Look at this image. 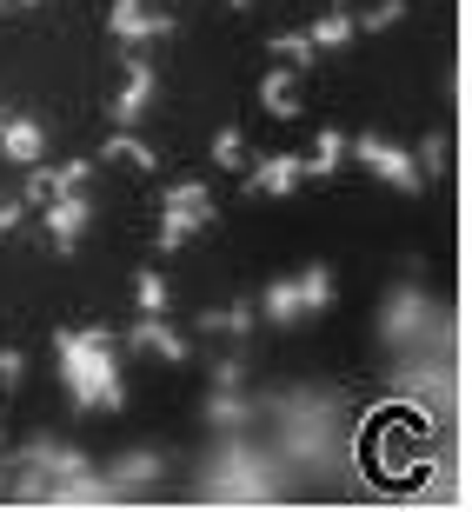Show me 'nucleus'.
Returning a JSON list of instances; mask_svg holds the SVG:
<instances>
[{"mask_svg": "<svg viewBox=\"0 0 472 512\" xmlns=\"http://www.w3.org/2000/svg\"><path fill=\"white\" fill-rule=\"evenodd\" d=\"M167 207L193 213L200 227H207V220H213V200H207V187H200V180H180V187H167Z\"/></svg>", "mask_w": 472, "mask_h": 512, "instance_id": "a211bd4d", "label": "nucleus"}, {"mask_svg": "<svg viewBox=\"0 0 472 512\" xmlns=\"http://www.w3.org/2000/svg\"><path fill=\"white\" fill-rule=\"evenodd\" d=\"M419 320H426V300L419 293H393L386 300V340H413Z\"/></svg>", "mask_w": 472, "mask_h": 512, "instance_id": "4468645a", "label": "nucleus"}, {"mask_svg": "<svg viewBox=\"0 0 472 512\" xmlns=\"http://www.w3.org/2000/svg\"><path fill=\"white\" fill-rule=\"evenodd\" d=\"M0 493H7V473H0Z\"/></svg>", "mask_w": 472, "mask_h": 512, "instance_id": "c85d7f7f", "label": "nucleus"}, {"mask_svg": "<svg viewBox=\"0 0 472 512\" xmlns=\"http://www.w3.org/2000/svg\"><path fill=\"white\" fill-rule=\"evenodd\" d=\"M193 233H200V220H193V213H180V207L160 213V253H180Z\"/></svg>", "mask_w": 472, "mask_h": 512, "instance_id": "6ab92c4d", "label": "nucleus"}, {"mask_svg": "<svg viewBox=\"0 0 472 512\" xmlns=\"http://www.w3.org/2000/svg\"><path fill=\"white\" fill-rule=\"evenodd\" d=\"M94 227V207H87V193H54L47 200V240H54L60 253L80 247V233Z\"/></svg>", "mask_w": 472, "mask_h": 512, "instance_id": "39448f33", "label": "nucleus"}, {"mask_svg": "<svg viewBox=\"0 0 472 512\" xmlns=\"http://www.w3.org/2000/svg\"><path fill=\"white\" fill-rule=\"evenodd\" d=\"M306 40H313V47H346V40H353V14H320Z\"/></svg>", "mask_w": 472, "mask_h": 512, "instance_id": "aec40b11", "label": "nucleus"}, {"mask_svg": "<svg viewBox=\"0 0 472 512\" xmlns=\"http://www.w3.org/2000/svg\"><path fill=\"white\" fill-rule=\"evenodd\" d=\"M160 473H167V459H160V453H120L107 479H114L120 493H133V486H160Z\"/></svg>", "mask_w": 472, "mask_h": 512, "instance_id": "f8f14e48", "label": "nucleus"}, {"mask_svg": "<svg viewBox=\"0 0 472 512\" xmlns=\"http://www.w3.org/2000/svg\"><path fill=\"white\" fill-rule=\"evenodd\" d=\"M246 187L253 193H293L300 187V160L293 153H273V160H260V167L246 173Z\"/></svg>", "mask_w": 472, "mask_h": 512, "instance_id": "ddd939ff", "label": "nucleus"}, {"mask_svg": "<svg viewBox=\"0 0 472 512\" xmlns=\"http://www.w3.org/2000/svg\"><path fill=\"white\" fill-rule=\"evenodd\" d=\"M20 227V207H14V200H0V233H14Z\"/></svg>", "mask_w": 472, "mask_h": 512, "instance_id": "bb28decb", "label": "nucleus"}, {"mask_svg": "<svg viewBox=\"0 0 472 512\" xmlns=\"http://www.w3.org/2000/svg\"><path fill=\"white\" fill-rule=\"evenodd\" d=\"M0 7H27V0H0Z\"/></svg>", "mask_w": 472, "mask_h": 512, "instance_id": "cd10ccee", "label": "nucleus"}, {"mask_svg": "<svg viewBox=\"0 0 472 512\" xmlns=\"http://www.w3.org/2000/svg\"><path fill=\"white\" fill-rule=\"evenodd\" d=\"M173 34V14H160L153 0H114V40H160Z\"/></svg>", "mask_w": 472, "mask_h": 512, "instance_id": "0eeeda50", "label": "nucleus"}, {"mask_svg": "<svg viewBox=\"0 0 472 512\" xmlns=\"http://www.w3.org/2000/svg\"><path fill=\"white\" fill-rule=\"evenodd\" d=\"M233 7H246V0H233Z\"/></svg>", "mask_w": 472, "mask_h": 512, "instance_id": "c756f323", "label": "nucleus"}, {"mask_svg": "<svg viewBox=\"0 0 472 512\" xmlns=\"http://www.w3.org/2000/svg\"><path fill=\"white\" fill-rule=\"evenodd\" d=\"M207 493L213 499H273V479H266V466L246 446H227L220 466L207 473Z\"/></svg>", "mask_w": 472, "mask_h": 512, "instance_id": "7ed1b4c3", "label": "nucleus"}, {"mask_svg": "<svg viewBox=\"0 0 472 512\" xmlns=\"http://www.w3.org/2000/svg\"><path fill=\"white\" fill-rule=\"evenodd\" d=\"M133 346H147V353H160V360H187V353H193V340H180L160 313H147V320L133 326Z\"/></svg>", "mask_w": 472, "mask_h": 512, "instance_id": "9b49d317", "label": "nucleus"}, {"mask_svg": "<svg viewBox=\"0 0 472 512\" xmlns=\"http://www.w3.org/2000/svg\"><path fill=\"white\" fill-rule=\"evenodd\" d=\"M87 180H94V160H67V167H40L34 160V173H27V200L47 207L54 193H87Z\"/></svg>", "mask_w": 472, "mask_h": 512, "instance_id": "423d86ee", "label": "nucleus"}, {"mask_svg": "<svg viewBox=\"0 0 472 512\" xmlns=\"http://www.w3.org/2000/svg\"><path fill=\"white\" fill-rule=\"evenodd\" d=\"M0 120H7V107H0Z\"/></svg>", "mask_w": 472, "mask_h": 512, "instance_id": "7c9ffc66", "label": "nucleus"}, {"mask_svg": "<svg viewBox=\"0 0 472 512\" xmlns=\"http://www.w3.org/2000/svg\"><path fill=\"white\" fill-rule=\"evenodd\" d=\"M20 373H27V353H14V346H0V386H14Z\"/></svg>", "mask_w": 472, "mask_h": 512, "instance_id": "393cba45", "label": "nucleus"}, {"mask_svg": "<svg viewBox=\"0 0 472 512\" xmlns=\"http://www.w3.org/2000/svg\"><path fill=\"white\" fill-rule=\"evenodd\" d=\"M340 160H346V133H340V127H326V133H320V147L300 160V180H326V173L340 167Z\"/></svg>", "mask_w": 472, "mask_h": 512, "instance_id": "2eb2a0df", "label": "nucleus"}, {"mask_svg": "<svg viewBox=\"0 0 472 512\" xmlns=\"http://www.w3.org/2000/svg\"><path fill=\"white\" fill-rule=\"evenodd\" d=\"M393 20H399V0H386V7H373V14L359 20V27H393Z\"/></svg>", "mask_w": 472, "mask_h": 512, "instance_id": "a878e982", "label": "nucleus"}, {"mask_svg": "<svg viewBox=\"0 0 472 512\" xmlns=\"http://www.w3.org/2000/svg\"><path fill=\"white\" fill-rule=\"evenodd\" d=\"M207 419L220 426V433H233V426H246V399H240V380H220V393H213Z\"/></svg>", "mask_w": 472, "mask_h": 512, "instance_id": "f3484780", "label": "nucleus"}, {"mask_svg": "<svg viewBox=\"0 0 472 512\" xmlns=\"http://www.w3.org/2000/svg\"><path fill=\"white\" fill-rule=\"evenodd\" d=\"M133 300H140V313H167V280L160 273H140L133 280Z\"/></svg>", "mask_w": 472, "mask_h": 512, "instance_id": "412c9836", "label": "nucleus"}, {"mask_svg": "<svg viewBox=\"0 0 472 512\" xmlns=\"http://www.w3.org/2000/svg\"><path fill=\"white\" fill-rule=\"evenodd\" d=\"M326 306H333V273H326V266H306L293 280L266 286V320L273 326H293L300 313H326Z\"/></svg>", "mask_w": 472, "mask_h": 512, "instance_id": "f03ea898", "label": "nucleus"}, {"mask_svg": "<svg viewBox=\"0 0 472 512\" xmlns=\"http://www.w3.org/2000/svg\"><path fill=\"white\" fill-rule=\"evenodd\" d=\"M260 100H266V114L300 120V67H273V74L260 80Z\"/></svg>", "mask_w": 472, "mask_h": 512, "instance_id": "9d476101", "label": "nucleus"}, {"mask_svg": "<svg viewBox=\"0 0 472 512\" xmlns=\"http://www.w3.org/2000/svg\"><path fill=\"white\" fill-rule=\"evenodd\" d=\"M147 100H153V67H147V60H127V80H120L107 120H114V127H133V120L147 114Z\"/></svg>", "mask_w": 472, "mask_h": 512, "instance_id": "6e6552de", "label": "nucleus"}, {"mask_svg": "<svg viewBox=\"0 0 472 512\" xmlns=\"http://www.w3.org/2000/svg\"><path fill=\"white\" fill-rule=\"evenodd\" d=\"M433 173H446V140H426V147H419V180H433Z\"/></svg>", "mask_w": 472, "mask_h": 512, "instance_id": "b1692460", "label": "nucleus"}, {"mask_svg": "<svg viewBox=\"0 0 472 512\" xmlns=\"http://www.w3.org/2000/svg\"><path fill=\"white\" fill-rule=\"evenodd\" d=\"M0 153H7L14 167H34L40 153H47V127H40L34 114L27 120H0Z\"/></svg>", "mask_w": 472, "mask_h": 512, "instance_id": "1a4fd4ad", "label": "nucleus"}, {"mask_svg": "<svg viewBox=\"0 0 472 512\" xmlns=\"http://www.w3.org/2000/svg\"><path fill=\"white\" fill-rule=\"evenodd\" d=\"M213 160H220V167H246V140H240V127L213 133Z\"/></svg>", "mask_w": 472, "mask_h": 512, "instance_id": "5701e85b", "label": "nucleus"}, {"mask_svg": "<svg viewBox=\"0 0 472 512\" xmlns=\"http://www.w3.org/2000/svg\"><path fill=\"white\" fill-rule=\"evenodd\" d=\"M353 160L366 173H373V180H386V187H399V193H413V187H426V180H419V160L406 147H393V140H379V133H359L353 140Z\"/></svg>", "mask_w": 472, "mask_h": 512, "instance_id": "20e7f679", "label": "nucleus"}, {"mask_svg": "<svg viewBox=\"0 0 472 512\" xmlns=\"http://www.w3.org/2000/svg\"><path fill=\"white\" fill-rule=\"evenodd\" d=\"M273 54L293 60V67H313V54H320V47H313L306 34H273Z\"/></svg>", "mask_w": 472, "mask_h": 512, "instance_id": "4be33fe9", "label": "nucleus"}, {"mask_svg": "<svg viewBox=\"0 0 472 512\" xmlns=\"http://www.w3.org/2000/svg\"><path fill=\"white\" fill-rule=\"evenodd\" d=\"M100 160H127V167H140V173L160 167V153H153L147 140H133V127H114V140H107V153H100Z\"/></svg>", "mask_w": 472, "mask_h": 512, "instance_id": "dca6fc26", "label": "nucleus"}, {"mask_svg": "<svg viewBox=\"0 0 472 512\" xmlns=\"http://www.w3.org/2000/svg\"><path fill=\"white\" fill-rule=\"evenodd\" d=\"M60 353V380H67V399L80 413H114L120 399V360H114V333L107 326H67L54 333Z\"/></svg>", "mask_w": 472, "mask_h": 512, "instance_id": "f257e3e1", "label": "nucleus"}]
</instances>
